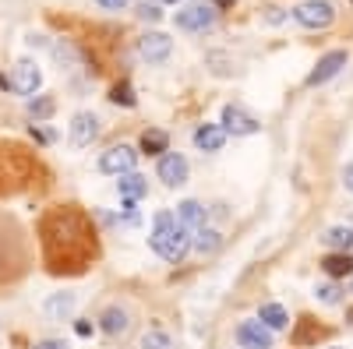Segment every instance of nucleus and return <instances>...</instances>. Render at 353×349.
I'll return each instance as SVG.
<instances>
[{
  "instance_id": "obj_12",
  "label": "nucleus",
  "mask_w": 353,
  "mask_h": 349,
  "mask_svg": "<svg viewBox=\"0 0 353 349\" xmlns=\"http://www.w3.org/2000/svg\"><path fill=\"white\" fill-rule=\"evenodd\" d=\"M99 328H103L110 339H121V335L131 328V314H128L124 307H106V310L99 314Z\"/></svg>"
},
{
  "instance_id": "obj_8",
  "label": "nucleus",
  "mask_w": 353,
  "mask_h": 349,
  "mask_svg": "<svg viewBox=\"0 0 353 349\" xmlns=\"http://www.w3.org/2000/svg\"><path fill=\"white\" fill-rule=\"evenodd\" d=\"M68 138L74 149H85V145H92L99 138V116L96 113H74V120L68 127Z\"/></svg>"
},
{
  "instance_id": "obj_13",
  "label": "nucleus",
  "mask_w": 353,
  "mask_h": 349,
  "mask_svg": "<svg viewBox=\"0 0 353 349\" xmlns=\"http://www.w3.org/2000/svg\"><path fill=\"white\" fill-rule=\"evenodd\" d=\"M176 222L181 226H188V229H201L205 222H209V209L201 205V201H181V205H176Z\"/></svg>"
},
{
  "instance_id": "obj_31",
  "label": "nucleus",
  "mask_w": 353,
  "mask_h": 349,
  "mask_svg": "<svg viewBox=\"0 0 353 349\" xmlns=\"http://www.w3.org/2000/svg\"><path fill=\"white\" fill-rule=\"evenodd\" d=\"M233 4V0H219V8H230Z\"/></svg>"
},
{
  "instance_id": "obj_2",
  "label": "nucleus",
  "mask_w": 353,
  "mask_h": 349,
  "mask_svg": "<svg viewBox=\"0 0 353 349\" xmlns=\"http://www.w3.org/2000/svg\"><path fill=\"white\" fill-rule=\"evenodd\" d=\"M219 127H223L226 134H233V138H248V134H258V131H261L258 116L248 113V109L237 106V103L223 106V120H219Z\"/></svg>"
},
{
  "instance_id": "obj_29",
  "label": "nucleus",
  "mask_w": 353,
  "mask_h": 349,
  "mask_svg": "<svg viewBox=\"0 0 353 349\" xmlns=\"http://www.w3.org/2000/svg\"><path fill=\"white\" fill-rule=\"evenodd\" d=\"M343 184H346V191H353V162L343 169Z\"/></svg>"
},
{
  "instance_id": "obj_21",
  "label": "nucleus",
  "mask_w": 353,
  "mask_h": 349,
  "mask_svg": "<svg viewBox=\"0 0 353 349\" xmlns=\"http://www.w3.org/2000/svg\"><path fill=\"white\" fill-rule=\"evenodd\" d=\"M321 268H325V275H332V279H343V275L353 272V261H350V254H329L325 261H321Z\"/></svg>"
},
{
  "instance_id": "obj_10",
  "label": "nucleus",
  "mask_w": 353,
  "mask_h": 349,
  "mask_svg": "<svg viewBox=\"0 0 353 349\" xmlns=\"http://www.w3.org/2000/svg\"><path fill=\"white\" fill-rule=\"evenodd\" d=\"M170 50H173V39L163 36V32H149V36L138 39V53H141V61H149V64H163L170 56Z\"/></svg>"
},
{
  "instance_id": "obj_28",
  "label": "nucleus",
  "mask_w": 353,
  "mask_h": 349,
  "mask_svg": "<svg viewBox=\"0 0 353 349\" xmlns=\"http://www.w3.org/2000/svg\"><path fill=\"white\" fill-rule=\"evenodd\" d=\"M36 349H71V346H68L64 339H39Z\"/></svg>"
},
{
  "instance_id": "obj_26",
  "label": "nucleus",
  "mask_w": 353,
  "mask_h": 349,
  "mask_svg": "<svg viewBox=\"0 0 353 349\" xmlns=\"http://www.w3.org/2000/svg\"><path fill=\"white\" fill-rule=\"evenodd\" d=\"M138 18H141V21H159V18H163V11H159V8H152V4H141V8H138Z\"/></svg>"
},
{
  "instance_id": "obj_30",
  "label": "nucleus",
  "mask_w": 353,
  "mask_h": 349,
  "mask_svg": "<svg viewBox=\"0 0 353 349\" xmlns=\"http://www.w3.org/2000/svg\"><path fill=\"white\" fill-rule=\"evenodd\" d=\"M74 332L85 339V335H92V325H88V321H78V325H74Z\"/></svg>"
},
{
  "instance_id": "obj_6",
  "label": "nucleus",
  "mask_w": 353,
  "mask_h": 349,
  "mask_svg": "<svg viewBox=\"0 0 353 349\" xmlns=\"http://www.w3.org/2000/svg\"><path fill=\"white\" fill-rule=\"evenodd\" d=\"M346 61H350L346 50H332V53H325V56H321V61L314 64V71L307 74V85H311V89H318V85L332 81V78H336V74L346 67Z\"/></svg>"
},
{
  "instance_id": "obj_22",
  "label": "nucleus",
  "mask_w": 353,
  "mask_h": 349,
  "mask_svg": "<svg viewBox=\"0 0 353 349\" xmlns=\"http://www.w3.org/2000/svg\"><path fill=\"white\" fill-rule=\"evenodd\" d=\"M141 349H173V342H170V335L163 328H149L141 335Z\"/></svg>"
},
{
  "instance_id": "obj_20",
  "label": "nucleus",
  "mask_w": 353,
  "mask_h": 349,
  "mask_svg": "<svg viewBox=\"0 0 353 349\" xmlns=\"http://www.w3.org/2000/svg\"><path fill=\"white\" fill-rule=\"evenodd\" d=\"M166 145H170V138H166V131H145L141 134V152L145 156H163L166 152Z\"/></svg>"
},
{
  "instance_id": "obj_17",
  "label": "nucleus",
  "mask_w": 353,
  "mask_h": 349,
  "mask_svg": "<svg viewBox=\"0 0 353 349\" xmlns=\"http://www.w3.org/2000/svg\"><path fill=\"white\" fill-rule=\"evenodd\" d=\"M258 321H261L265 328H269V332H283V328L290 325V314H286V307H283V304H261Z\"/></svg>"
},
{
  "instance_id": "obj_9",
  "label": "nucleus",
  "mask_w": 353,
  "mask_h": 349,
  "mask_svg": "<svg viewBox=\"0 0 353 349\" xmlns=\"http://www.w3.org/2000/svg\"><path fill=\"white\" fill-rule=\"evenodd\" d=\"M237 342H241V349H272L276 335L261 321H241L237 325Z\"/></svg>"
},
{
  "instance_id": "obj_14",
  "label": "nucleus",
  "mask_w": 353,
  "mask_h": 349,
  "mask_svg": "<svg viewBox=\"0 0 353 349\" xmlns=\"http://www.w3.org/2000/svg\"><path fill=\"white\" fill-rule=\"evenodd\" d=\"M74 310H78L74 293H50L46 297V314L53 317V321H68V317H74Z\"/></svg>"
},
{
  "instance_id": "obj_33",
  "label": "nucleus",
  "mask_w": 353,
  "mask_h": 349,
  "mask_svg": "<svg viewBox=\"0 0 353 349\" xmlns=\"http://www.w3.org/2000/svg\"><path fill=\"white\" fill-rule=\"evenodd\" d=\"M332 349H339V346H332Z\"/></svg>"
},
{
  "instance_id": "obj_24",
  "label": "nucleus",
  "mask_w": 353,
  "mask_h": 349,
  "mask_svg": "<svg viewBox=\"0 0 353 349\" xmlns=\"http://www.w3.org/2000/svg\"><path fill=\"white\" fill-rule=\"evenodd\" d=\"M314 297H318L321 304L332 307V304H339V286H336V282H321V286L314 289Z\"/></svg>"
},
{
  "instance_id": "obj_18",
  "label": "nucleus",
  "mask_w": 353,
  "mask_h": 349,
  "mask_svg": "<svg viewBox=\"0 0 353 349\" xmlns=\"http://www.w3.org/2000/svg\"><path fill=\"white\" fill-rule=\"evenodd\" d=\"M191 247L198 251V254H216L219 247H223V237L216 229H191Z\"/></svg>"
},
{
  "instance_id": "obj_25",
  "label": "nucleus",
  "mask_w": 353,
  "mask_h": 349,
  "mask_svg": "<svg viewBox=\"0 0 353 349\" xmlns=\"http://www.w3.org/2000/svg\"><path fill=\"white\" fill-rule=\"evenodd\" d=\"M110 99H113L117 106H128V109H131V106L138 103V99H134V92H131V85H128V81H124V85H117V89H113V96H110Z\"/></svg>"
},
{
  "instance_id": "obj_19",
  "label": "nucleus",
  "mask_w": 353,
  "mask_h": 349,
  "mask_svg": "<svg viewBox=\"0 0 353 349\" xmlns=\"http://www.w3.org/2000/svg\"><path fill=\"white\" fill-rule=\"evenodd\" d=\"M321 240H325L332 251H339V254H350L353 251V229L350 226H332Z\"/></svg>"
},
{
  "instance_id": "obj_11",
  "label": "nucleus",
  "mask_w": 353,
  "mask_h": 349,
  "mask_svg": "<svg viewBox=\"0 0 353 349\" xmlns=\"http://www.w3.org/2000/svg\"><path fill=\"white\" fill-rule=\"evenodd\" d=\"M39 85H43V71H39L32 61L14 64V74H11V89H14V92H21V96H36Z\"/></svg>"
},
{
  "instance_id": "obj_3",
  "label": "nucleus",
  "mask_w": 353,
  "mask_h": 349,
  "mask_svg": "<svg viewBox=\"0 0 353 349\" xmlns=\"http://www.w3.org/2000/svg\"><path fill=\"white\" fill-rule=\"evenodd\" d=\"M293 18H297L304 28H329L336 21V8L329 0H304V4L293 8Z\"/></svg>"
},
{
  "instance_id": "obj_15",
  "label": "nucleus",
  "mask_w": 353,
  "mask_h": 349,
  "mask_svg": "<svg viewBox=\"0 0 353 349\" xmlns=\"http://www.w3.org/2000/svg\"><path fill=\"white\" fill-rule=\"evenodd\" d=\"M194 145H198L201 152H219L223 145H226V131L219 124H201L194 131Z\"/></svg>"
},
{
  "instance_id": "obj_32",
  "label": "nucleus",
  "mask_w": 353,
  "mask_h": 349,
  "mask_svg": "<svg viewBox=\"0 0 353 349\" xmlns=\"http://www.w3.org/2000/svg\"><path fill=\"white\" fill-rule=\"evenodd\" d=\"M166 4H181V0H166Z\"/></svg>"
},
{
  "instance_id": "obj_27",
  "label": "nucleus",
  "mask_w": 353,
  "mask_h": 349,
  "mask_svg": "<svg viewBox=\"0 0 353 349\" xmlns=\"http://www.w3.org/2000/svg\"><path fill=\"white\" fill-rule=\"evenodd\" d=\"M96 4H99L103 11H124V8L131 4V0H96Z\"/></svg>"
},
{
  "instance_id": "obj_7",
  "label": "nucleus",
  "mask_w": 353,
  "mask_h": 349,
  "mask_svg": "<svg viewBox=\"0 0 353 349\" xmlns=\"http://www.w3.org/2000/svg\"><path fill=\"white\" fill-rule=\"evenodd\" d=\"M156 173H159V180L166 187H181V184H188L191 166H188V159L181 152H166V156H159V169Z\"/></svg>"
},
{
  "instance_id": "obj_4",
  "label": "nucleus",
  "mask_w": 353,
  "mask_h": 349,
  "mask_svg": "<svg viewBox=\"0 0 353 349\" xmlns=\"http://www.w3.org/2000/svg\"><path fill=\"white\" fill-rule=\"evenodd\" d=\"M134 162H138V152L131 145H113L110 152L99 156V169L110 173V177H124V173H134Z\"/></svg>"
},
{
  "instance_id": "obj_23",
  "label": "nucleus",
  "mask_w": 353,
  "mask_h": 349,
  "mask_svg": "<svg viewBox=\"0 0 353 349\" xmlns=\"http://www.w3.org/2000/svg\"><path fill=\"white\" fill-rule=\"evenodd\" d=\"M28 116H36V120H46V116H53V99L50 96H39V99H28Z\"/></svg>"
},
{
  "instance_id": "obj_16",
  "label": "nucleus",
  "mask_w": 353,
  "mask_h": 349,
  "mask_svg": "<svg viewBox=\"0 0 353 349\" xmlns=\"http://www.w3.org/2000/svg\"><path fill=\"white\" fill-rule=\"evenodd\" d=\"M117 191H121L124 201H138L149 194V180L141 177V173H124V177H117Z\"/></svg>"
},
{
  "instance_id": "obj_5",
  "label": "nucleus",
  "mask_w": 353,
  "mask_h": 349,
  "mask_svg": "<svg viewBox=\"0 0 353 349\" xmlns=\"http://www.w3.org/2000/svg\"><path fill=\"white\" fill-rule=\"evenodd\" d=\"M176 28L181 32H209V28L216 25V11L205 8V4H188L184 11H176Z\"/></svg>"
},
{
  "instance_id": "obj_1",
  "label": "nucleus",
  "mask_w": 353,
  "mask_h": 349,
  "mask_svg": "<svg viewBox=\"0 0 353 349\" xmlns=\"http://www.w3.org/2000/svg\"><path fill=\"white\" fill-rule=\"evenodd\" d=\"M149 244H152V251H156L163 261H170V265H181V261L188 257V251H191V229L176 222L173 212H159L156 222H152Z\"/></svg>"
}]
</instances>
